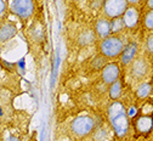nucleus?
Masks as SVG:
<instances>
[{
  "label": "nucleus",
  "instance_id": "nucleus-1",
  "mask_svg": "<svg viewBox=\"0 0 153 141\" xmlns=\"http://www.w3.org/2000/svg\"><path fill=\"white\" fill-rule=\"evenodd\" d=\"M109 124L117 136L123 137L129 130V113L120 101L111 104L107 111Z\"/></svg>",
  "mask_w": 153,
  "mask_h": 141
},
{
  "label": "nucleus",
  "instance_id": "nucleus-2",
  "mask_svg": "<svg viewBox=\"0 0 153 141\" xmlns=\"http://www.w3.org/2000/svg\"><path fill=\"white\" fill-rule=\"evenodd\" d=\"M100 52L106 58H116L122 55L125 49L124 42L117 35H109L101 40L100 43Z\"/></svg>",
  "mask_w": 153,
  "mask_h": 141
},
{
  "label": "nucleus",
  "instance_id": "nucleus-3",
  "mask_svg": "<svg viewBox=\"0 0 153 141\" xmlns=\"http://www.w3.org/2000/svg\"><path fill=\"white\" fill-rule=\"evenodd\" d=\"M95 129V120L90 116H79L72 120L71 131L76 137H86Z\"/></svg>",
  "mask_w": 153,
  "mask_h": 141
},
{
  "label": "nucleus",
  "instance_id": "nucleus-4",
  "mask_svg": "<svg viewBox=\"0 0 153 141\" xmlns=\"http://www.w3.org/2000/svg\"><path fill=\"white\" fill-rule=\"evenodd\" d=\"M128 9L126 0H105L103 1V13L107 18L113 19L122 17Z\"/></svg>",
  "mask_w": 153,
  "mask_h": 141
},
{
  "label": "nucleus",
  "instance_id": "nucleus-5",
  "mask_svg": "<svg viewBox=\"0 0 153 141\" xmlns=\"http://www.w3.org/2000/svg\"><path fill=\"white\" fill-rule=\"evenodd\" d=\"M10 7L13 15L22 19H27L34 11V1L33 0H12Z\"/></svg>",
  "mask_w": 153,
  "mask_h": 141
},
{
  "label": "nucleus",
  "instance_id": "nucleus-6",
  "mask_svg": "<svg viewBox=\"0 0 153 141\" xmlns=\"http://www.w3.org/2000/svg\"><path fill=\"white\" fill-rule=\"evenodd\" d=\"M120 75V67L118 62H111L105 66V68L101 72L102 82L107 85H112L119 79Z\"/></svg>",
  "mask_w": 153,
  "mask_h": 141
},
{
  "label": "nucleus",
  "instance_id": "nucleus-7",
  "mask_svg": "<svg viewBox=\"0 0 153 141\" xmlns=\"http://www.w3.org/2000/svg\"><path fill=\"white\" fill-rule=\"evenodd\" d=\"M148 71H149V66L145 57H136L131 63V75L135 79L145 78Z\"/></svg>",
  "mask_w": 153,
  "mask_h": 141
},
{
  "label": "nucleus",
  "instance_id": "nucleus-8",
  "mask_svg": "<svg viewBox=\"0 0 153 141\" xmlns=\"http://www.w3.org/2000/svg\"><path fill=\"white\" fill-rule=\"evenodd\" d=\"M123 21L125 23V27L129 29L135 28L139 23V18H140V12L135 6H129L124 15L122 16Z\"/></svg>",
  "mask_w": 153,
  "mask_h": 141
},
{
  "label": "nucleus",
  "instance_id": "nucleus-9",
  "mask_svg": "<svg viewBox=\"0 0 153 141\" xmlns=\"http://www.w3.org/2000/svg\"><path fill=\"white\" fill-rule=\"evenodd\" d=\"M95 33L101 39H105L112 34V26L111 21H108L107 18H100L97 19L96 25H95Z\"/></svg>",
  "mask_w": 153,
  "mask_h": 141
},
{
  "label": "nucleus",
  "instance_id": "nucleus-10",
  "mask_svg": "<svg viewBox=\"0 0 153 141\" xmlns=\"http://www.w3.org/2000/svg\"><path fill=\"white\" fill-rule=\"evenodd\" d=\"M135 128L142 134H147L153 129V117L152 116H140L135 120Z\"/></svg>",
  "mask_w": 153,
  "mask_h": 141
},
{
  "label": "nucleus",
  "instance_id": "nucleus-11",
  "mask_svg": "<svg viewBox=\"0 0 153 141\" xmlns=\"http://www.w3.org/2000/svg\"><path fill=\"white\" fill-rule=\"evenodd\" d=\"M136 52H137V46L136 44H129L125 46L124 51L120 55V61L123 65H131L134 60L136 58Z\"/></svg>",
  "mask_w": 153,
  "mask_h": 141
},
{
  "label": "nucleus",
  "instance_id": "nucleus-12",
  "mask_svg": "<svg viewBox=\"0 0 153 141\" xmlns=\"http://www.w3.org/2000/svg\"><path fill=\"white\" fill-rule=\"evenodd\" d=\"M1 43L3 42H6V40L11 39L15 34H16V27L12 25V23H4L1 26Z\"/></svg>",
  "mask_w": 153,
  "mask_h": 141
},
{
  "label": "nucleus",
  "instance_id": "nucleus-13",
  "mask_svg": "<svg viewBox=\"0 0 153 141\" xmlns=\"http://www.w3.org/2000/svg\"><path fill=\"white\" fill-rule=\"evenodd\" d=\"M122 91H123V87H122V82L120 80H117L116 83H113L112 85H109L108 89V95L112 100L117 101V100L122 96Z\"/></svg>",
  "mask_w": 153,
  "mask_h": 141
},
{
  "label": "nucleus",
  "instance_id": "nucleus-14",
  "mask_svg": "<svg viewBox=\"0 0 153 141\" xmlns=\"http://www.w3.org/2000/svg\"><path fill=\"white\" fill-rule=\"evenodd\" d=\"M152 91V87L148 82H145V83H141L137 89H136V96L139 98H146Z\"/></svg>",
  "mask_w": 153,
  "mask_h": 141
},
{
  "label": "nucleus",
  "instance_id": "nucleus-15",
  "mask_svg": "<svg viewBox=\"0 0 153 141\" xmlns=\"http://www.w3.org/2000/svg\"><path fill=\"white\" fill-rule=\"evenodd\" d=\"M94 40H95V35L92 34L91 31H85L79 37V43L82 45H89V44H91L94 42Z\"/></svg>",
  "mask_w": 153,
  "mask_h": 141
},
{
  "label": "nucleus",
  "instance_id": "nucleus-16",
  "mask_svg": "<svg viewBox=\"0 0 153 141\" xmlns=\"http://www.w3.org/2000/svg\"><path fill=\"white\" fill-rule=\"evenodd\" d=\"M111 26H112V33H118L125 27V23L122 17H117L111 19Z\"/></svg>",
  "mask_w": 153,
  "mask_h": 141
},
{
  "label": "nucleus",
  "instance_id": "nucleus-17",
  "mask_svg": "<svg viewBox=\"0 0 153 141\" xmlns=\"http://www.w3.org/2000/svg\"><path fill=\"white\" fill-rule=\"evenodd\" d=\"M106 57L103 56V55H99V56H96L94 58V61H92V67L95 68V69H103L105 68V66L107 65L106 63Z\"/></svg>",
  "mask_w": 153,
  "mask_h": 141
},
{
  "label": "nucleus",
  "instance_id": "nucleus-18",
  "mask_svg": "<svg viewBox=\"0 0 153 141\" xmlns=\"http://www.w3.org/2000/svg\"><path fill=\"white\" fill-rule=\"evenodd\" d=\"M145 27L149 31H153V10L147 11L145 16Z\"/></svg>",
  "mask_w": 153,
  "mask_h": 141
},
{
  "label": "nucleus",
  "instance_id": "nucleus-19",
  "mask_svg": "<svg viewBox=\"0 0 153 141\" xmlns=\"http://www.w3.org/2000/svg\"><path fill=\"white\" fill-rule=\"evenodd\" d=\"M145 48H146V51H147L148 54H152V55H153V34H149V35L146 38Z\"/></svg>",
  "mask_w": 153,
  "mask_h": 141
},
{
  "label": "nucleus",
  "instance_id": "nucleus-20",
  "mask_svg": "<svg viewBox=\"0 0 153 141\" xmlns=\"http://www.w3.org/2000/svg\"><path fill=\"white\" fill-rule=\"evenodd\" d=\"M146 5H147V7H148L149 10H153V0H147Z\"/></svg>",
  "mask_w": 153,
  "mask_h": 141
},
{
  "label": "nucleus",
  "instance_id": "nucleus-21",
  "mask_svg": "<svg viewBox=\"0 0 153 141\" xmlns=\"http://www.w3.org/2000/svg\"><path fill=\"white\" fill-rule=\"evenodd\" d=\"M128 1V4H131V5H136V4H139L141 0H126Z\"/></svg>",
  "mask_w": 153,
  "mask_h": 141
},
{
  "label": "nucleus",
  "instance_id": "nucleus-22",
  "mask_svg": "<svg viewBox=\"0 0 153 141\" xmlns=\"http://www.w3.org/2000/svg\"><path fill=\"white\" fill-rule=\"evenodd\" d=\"M152 69H153V68H152Z\"/></svg>",
  "mask_w": 153,
  "mask_h": 141
}]
</instances>
